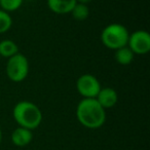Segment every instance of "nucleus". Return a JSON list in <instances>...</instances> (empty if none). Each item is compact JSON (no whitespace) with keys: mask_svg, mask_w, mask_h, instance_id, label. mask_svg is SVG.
Returning a JSON list of instances; mask_svg holds the SVG:
<instances>
[{"mask_svg":"<svg viewBox=\"0 0 150 150\" xmlns=\"http://www.w3.org/2000/svg\"><path fill=\"white\" fill-rule=\"evenodd\" d=\"M76 117L84 127L96 129L105 123L106 112L95 98H83L76 107Z\"/></svg>","mask_w":150,"mask_h":150,"instance_id":"f257e3e1","label":"nucleus"},{"mask_svg":"<svg viewBox=\"0 0 150 150\" xmlns=\"http://www.w3.org/2000/svg\"><path fill=\"white\" fill-rule=\"evenodd\" d=\"M13 116L19 127L30 131L37 129L42 121V113L39 107L30 101H21L13 109Z\"/></svg>","mask_w":150,"mask_h":150,"instance_id":"f03ea898","label":"nucleus"},{"mask_svg":"<svg viewBox=\"0 0 150 150\" xmlns=\"http://www.w3.org/2000/svg\"><path fill=\"white\" fill-rule=\"evenodd\" d=\"M129 33L123 25L112 23L106 26L101 32V41L103 45L112 50H116L127 45Z\"/></svg>","mask_w":150,"mask_h":150,"instance_id":"7ed1b4c3","label":"nucleus"},{"mask_svg":"<svg viewBox=\"0 0 150 150\" xmlns=\"http://www.w3.org/2000/svg\"><path fill=\"white\" fill-rule=\"evenodd\" d=\"M7 77L13 82H22L29 74V61L25 54L18 52L7 59L5 67Z\"/></svg>","mask_w":150,"mask_h":150,"instance_id":"20e7f679","label":"nucleus"},{"mask_svg":"<svg viewBox=\"0 0 150 150\" xmlns=\"http://www.w3.org/2000/svg\"><path fill=\"white\" fill-rule=\"evenodd\" d=\"M102 86H101L98 78L88 73L80 75L76 80V90L79 93L80 96H82L83 98H96Z\"/></svg>","mask_w":150,"mask_h":150,"instance_id":"39448f33","label":"nucleus"},{"mask_svg":"<svg viewBox=\"0 0 150 150\" xmlns=\"http://www.w3.org/2000/svg\"><path fill=\"white\" fill-rule=\"evenodd\" d=\"M127 47L134 54H146L150 50V35L145 30H137L129 34Z\"/></svg>","mask_w":150,"mask_h":150,"instance_id":"423d86ee","label":"nucleus"},{"mask_svg":"<svg viewBox=\"0 0 150 150\" xmlns=\"http://www.w3.org/2000/svg\"><path fill=\"white\" fill-rule=\"evenodd\" d=\"M98 103L106 110L112 108L118 102V95L117 92L112 88H101L96 98Z\"/></svg>","mask_w":150,"mask_h":150,"instance_id":"0eeeda50","label":"nucleus"},{"mask_svg":"<svg viewBox=\"0 0 150 150\" xmlns=\"http://www.w3.org/2000/svg\"><path fill=\"white\" fill-rule=\"evenodd\" d=\"M47 7L50 11L57 15H67L70 13L75 4L76 0H46Z\"/></svg>","mask_w":150,"mask_h":150,"instance_id":"6e6552de","label":"nucleus"},{"mask_svg":"<svg viewBox=\"0 0 150 150\" xmlns=\"http://www.w3.org/2000/svg\"><path fill=\"white\" fill-rule=\"evenodd\" d=\"M32 139H33L32 131L22 127H17L11 134V141H13V145L18 146V147H25V146L29 145Z\"/></svg>","mask_w":150,"mask_h":150,"instance_id":"1a4fd4ad","label":"nucleus"},{"mask_svg":"<svg viewBox=\"0 0 150 150\" xmlns=\"http://www.w3.org/2000/svg\"><path fill=\"white\" fill-rule=\"evenodd\" d=\"M134 57H135V54H134V52L127 47V45L116 50L114 54L115 61H116L118 64L122 65V66H127V65L131 64L134 60Z\"/></svg>","mask_w":150,"mask_h":150,"instance_id":"9d476101","label":"nucleus"},{"mask_svg":"<svg viewBox=\"0 0 150 150\" xmlns=\"http://www.w3.org/2000/svg\"><path fill=\"white\" fill-rule=\"evenodd\" d=\"M19 52V46L13 40L4 39L0 41V56L3 58H11Z\"/></svg>","mask_w":150,"mask_h":150,"instance_id":"9b49d317","label":"nucleus"},{"mask_svg":"<svg viewBox=\"0 0 150 150\" xmlns=\"http://www.w3.org/2000/svg\"><path fill=\"white\" fill-rule=\"evenodd\" d=\"M70 13L72 15L73 19L76 20V21H84L90 16V8H88V4L77 2Z\"/></svg>","mask_w":150,"mask_h":150,"instance_id":"f8f14e48","label":"nucleus"},{"mask_svg":"<svg viewBox=\"0 0 150 150\" xmlns=\"http://www.w3.org/2000/svg\"><path fill=\"white\" fill-rule=\"evenodd\" d=\"M23 4V0H0V7L6 13H13L20 8Z\"/></svg>","mask_w":150,"mask_h":150,"instance_id":"ddd939ff","label":"nucleus"},{"mask_svg":"<svg viewBox=\"0 0 150 150\" xmlns=\"http://www.w3.org/2000/svg\"><path fill=\"white\" fill-rule=\"evenodd\" d=\"M13 26V19L8 13L0 9V34L7 32Z\"/></svg>","mask_w":150,"mask_h":150,"instance_id":"4468645a","label":"nucleus"},{"mask_svg":"<svg viewBox=\"0 0 150 150\" xmlns=\"http://www.w3.org/2000/svg\"><path fill=\"white\" fill-rule=\"evenodd\" d=\"M76 1L79 3H83V4H88V3L92 2L93 0H76Z\"/></svg>","mask_w":150,"mask_h":150,"instance_id":"2eb2a0df","label":"nucleus"},{"mask_svg":"<svg viewBox=\"0 0 150 150\" xmlns=\"http://www.w3.org/2000/svg\"><path fill=\"white\" fill-rule=\"evenodd\" d=\"M1 140H2V131H1V127H0V143H1Z\"/></svg>","mask_w":150,"mask_h":150,"instance_id":"dca6fc26","label":"nucleus"}]
</instances>
